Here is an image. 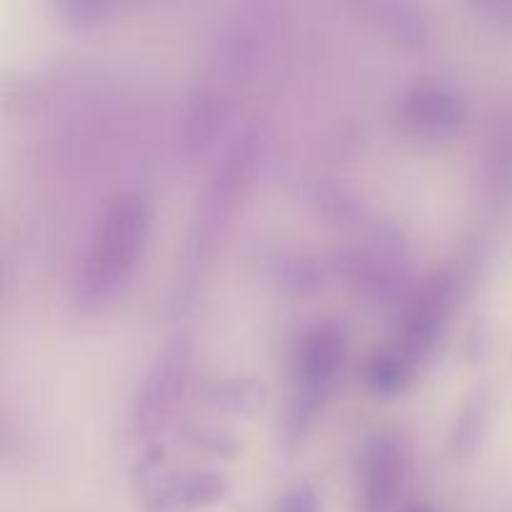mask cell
<instances>
[{
  "mask_svg": "<svg viewBox=\"0 0 512 512\" xmlns=\"http://www.w3.org/2000/svg\"><path fill=\"white\" fill-rule=\"evenodd\" d=\"M153 230V203L140 190L110 198L95 218L73 278V300L93 313L113 303L135 275Z\"/></svg>",
  "mask_w": 512,
  "mask_h": 512,
  "instance_id": "6da1fadb",
  "label": "cell"
},
{
  "mask_svg": "<svg viewBox=\"0 0 512 512\" xmlns=\"http://www.w3.org/2000/svg\"><path fill=\"white\" fill-rule=\"evenodd\" d=\"M345 358V338L335 325H315L300 338L293 360V398L288 408V438L308 433L315 415L333 390Z\"/></svg>",
  "mask_w": 512,
  "mask_h": 512,
  "instance_id": "7a4b0ae2",
  "label": "cell"
},
{
  "mask_svg": "<svg viewBox=\"0 0 512 512\" xmlns=\"http://www.w3.org/2000/svg\"><path fill=\"white\" fill-rule=\"evenodd\" d=\"M190 373V340L178 335L170 340L145 375L135 398L133 428L138 433L158 430L178 405Z\"/></svg>",
  "mask_w": 512,
  "mask_h": 512,
  "instance_id": "3957f363",
  "label": "cell"
},
{
  "mask_svg": "<svg viewBox=\"0 0 512 512\" xmlns=\"http://www.w3.org/2000/svg\"><path fill=\"white\" fill-rule=\"evenodd\" d=\"M398 118L410 133L423 138H445L460 128L465 110L460 95L448 85L420 80L400 95Z\"/></svg>",
  "mask_w": 512,
  "mask_h": 512,
  "instance_id": "277c9868",
  "label": "cell"
},
{
  "mask_svg": "<svg viewBox=\"0 0 512 512\" xmlns=\"http://www.w3.org/2000/svg\"><path fill=\"white\" fill-rule=\"evenodd\" d=\"M405 475L403 445L393 435H375L363 453L360 493L365 512H388L400 493Z\"/></svg>",
  "mask_w": 512,
  "mask_h": 512,
  "instance_id": "5b68a950",
  "label": "cell"
},
{
  "mask_svg": "<svg viewBox=\"0 0 512 512\" xmlns=\"http://www.w3.org/2000/svg\"><path fill=\"white\" fill-rule=\"evenodd\" d=\"M448 298H450V285L445 278L433 280L425 285L415 298L413 308H410L408 318H405L403 328V343H400L398 353L408 360L415 368L418 360L433 350L435 340H438L440 325H443L445 313H448Z\"/></svg>",
  "mask_w": 512,
  "mask_h": 512,
  "instance_id": "8992f818",
  "label": "cell"
},
{
  "mask_svg": "<svg viewBox=\"0 0 512 512\" xmlns=\"http://www.w3.org/2000/svg\"><path fill=\"white\" fill-rule=\"evenodd\" d=\"M413 375V365L395 350V353L378 355L368 370V385L380 395H393L403 388Z\"/></svg>",
  "mask_w": 512,
  "mask_h": 512,
  "instance_id": "52a82bcc",
  "label": "cell"
},
{
  "mask_svg": "<svg viewBox=\"0 0 512 512\" xmlns=\"http://www.w3.org/2000/svg\"><path fill=\"white\" fill-rule=\"evenodd\" d=\"M275 512H318V495L310 485H295L280 498Z\"/></svg>",
  "mask_w": 512,
  "mask_h": 512,
  "instance_id": "ba28073f",
  "label": "cell"
},
{
  "mask_svg": "<svg viewBox=\"0 0 512 512\" xmlns=\"http://www.w3.org/2000/svg\"><path fill=\"white\" fill-rule=\"evenodd\" d=\"M483 408H485V400H483V403H470V408H468L470 420H460V440H458L460 445H465V443L475 445V443H478V438H480V423H478V420L485 418Z\"/></svg>",
  "mask_w": 512,
  "mask_h": 512,
  "instance_id": "9c48e42d",
  "label": "cell"
},
{
  "mask_svg": "<svg viewBox=\"0 0 512 512\" xmlns=\"http://www.w3.org/2000/svg\"><path fill=\"white\" fill-rule=\"evenodd\" d=\"M410 512H428V510H410Z\"/></svg>",
  "mask_w": 512,
  "mask_h": 512,
  "instance_id": "30bf717a",
  "label": "cell"
}]
</instances>
